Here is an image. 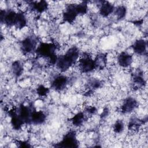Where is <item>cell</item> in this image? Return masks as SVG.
I'll return each mask as SVG.
<instances>
[{
  "label": "cell",
  "mask_w": 148,
  "mask_h": 148,
  "mask_svg": "<svg viewBox=\"0 0 148 148\" xmlns=\"http://www.w3.org/2000/svg\"><path fill=\"white\" fill-rule=\"evenodd\" d=\"M79 54V49L76 47H72L65 54L58 57L56 65L61 71H66L77 61Z\"/></svg>",
  "instance_id": "6da1fadb"
},
{
  "label": "cell",
  "mask_w": 148,
  "mask_h": 148,
  "mask_svg": "<svg viewBox=\"0 0 148 148\" xmlns=\"http://www.w3.org/2000/svg\"><path fill=\"white\" fill-rule=\"evenodd\" d=\"M56 46L53 43H41L36 49V54L41 57L48 58L50 65L56 64L58 57L56 54Z\"/></svg>",
  "instance_id": "7a4b0ae2"
},
{
  "label": "cell",
  "mask_w": 148,
  "mask_h": 148,
  "mask_svg": "<svg viewBox=\"0 0 148 148\" xmlns=\"http://www.w3.org/2000/svg\"><path fill=\"white\" fill-rule=\"evenodd\" d=\"M78 146L79 143L76 139V134L74 131H70L66 133L62 140L55 145L56 147H77Z\"/></svg>",
  "instance_id": "3957f363"
},
{
  "label": "cell",
  "mask_w": 148,
  "mask_h": 148,
  "mask_svg": "<svg viewBox=\"0 0 148 148\" xmlns=\"http://www.w3.org/2000/svg\"><path fill=\"white\" fill-rule=\"evenodd\" d=\"M79 68L82 73H88L95 69L94 60L90 56H83L79 60Z\"/></svg>",
  "instance_id": "277c9868"
},
{
  "label": "cell",
  "mask_w": 148,
  "mask_h": 148,
  "mask_svg": "<svg viewBox=\"0 0 148 148\" xmlns=\"http://www.w3.org/2000/svg\"><path fill=\"white\" fill-rule=\"evenodd\" d=\"M17 13L13 10L5 11L1 10V21L2 23H4L7 26H14Z\"/></svg>",
  "instance_id": "5b68a950"
},
{
  "label": "cell",
  "mask_w": 148,
  "mask_h": 148,
  "mask_svg": "<svg viewBox=\"0 0 148 148\" xmlns=\"http://www.w3.org/2000/svg\"><path fill=\"white\" fill-rule=\"evenodd\" d=\"M36 39L32 36H28L21 43V50L24 54H28L36 49Z\"/></svg>",
  "instance_id": "8992f818"
},
{
  "label": "cell",
  "mask_w": 148,
  "mask_h": 148,
  "mask_svg": "<svg viewBox=\"0 0 148 148\" xmlns=\"http://www.w3.org/2000/svg\"><path fill=\"white\" fill-rule=\"evenodd\" d=\"M9 115L11 117L10 123L13 129L15 130H20L25 123L18 115L17 110L15 109H11L9 111Z\"/></svg>",
  "instance_id": "52a82bcc"
},
{
  "label": "cell",
  "mask_w": 148,
  "mask_h": 148,
  "mask_svg": "<svg viewBox=\"0 0 148 148\" xmlns=\"http://www.w3.org/2000/svg\"><path fill=\"white\" fill-rule=\"evenodd\" d=\"M78 16L75 9V4H69L66 8L65 12L63 13V20L69 23H73Z\"/></svg>",
  "instance_id": "ba28073f"
},
{
  "label": "cell",
  "mask_w": 148,
  "mask_h": 148,
  "mask_svg": "<svg viewBox=\"0 0 148 148\" xmlns=\"http://www.w3.org/2000/svg\"><path fill=\"white\" fill-rule=\"evenodd\" d=\"M68 81L66 76L64 75H58L53 80L51 87L55 90L61 91L66 87Z\"/></svg>",
  "instance_id": "9c48e42d"
},
{
  "label": "cell",
  "mask_w": 148,
  "mask_h": 148,
  "mask_svg": "<svg viewBox=\"0 0 148 148\" xmlns=\"http://www.w3.org/2000/svg\"><path fill=\"white\" fill-rule=\"evenodd\" d=\"M33 109L24 104H21L18 109V114L25 123H31V117Z\"/></svg>",
  "instance_id": "30bf717a"
},
{
  "label": "cell",
  "mask_w": 148,
  "mask_h": 148,
  "mask_svg": "<svg viewBox=\"0 0 148 148\" xmlns=\"http://www.w3.org/2000/svg\"><path fill=\"white\" fill-rule=\"evenodd\" d=\"M138 106L137 101L132 97L127 98L121 108V112L123 113H129L134 111Z\"/></svg>",
  "instance_id": "8fae6325"
},
{
  "label": "cell",
  "mask_w": 148,
  "mask_h": 148,
  "mask_svg": "<svg viewBox=\"0 0 148 148\" xmlns=\"http://www.w3.org/2000/svg\"><path fill=\"white\" fill-rule=\"evenodd\" d=\"M119 65L123 68H127L132 62V57L126 52H121L117 57Z\"/></svg>",
  "instance_id": "7c38bea8"
},
{
  "label": "cell",
  "mask_w": 148,
  "mask_h": 148,
  "mask_svg": "<svg viewBox=\"0 0 148 148\" xmlns=\"http://www.w3.org/2000/svg\"><path fill=\"white\" fill-rule=\"evenodd\" d=\"M132 49L134 51L138 54H145L147 53V42L144 39H138L133 44Z\"/></svg>",
  "instance_id": "4fadbf2b"
},
{
  "label": "cell",
  "mask_w": 148,
  "mask_h": 148,
  "mask_svg": "<svg viewBox=\"0 0 148 148\" xmlns=\"http://www.w3.org/2000/svg\"><path fill=\"white\" fill-rule=\"evenodd\" d=\"M46 119V114L42 111L33 110L31 117V123L35 125L43 124Z\"/></svg>",
  "instance_id": "5bb4252c"
},
{
  "label": "cell",
  "mask_w": 148,
  "mask_h": 148,
  "mask_svg": "<svg viewBox=\"0 0 148 148\" xmlns=\"http://www.w3.org/2000/svg\"><path fill=\"white\" fill-rule=\"evenodd\" d=\"M114 6L109 2L103 1L99 8V13L103 17H108L114 12Z\"/></svg>",
  "instance_id": "9a60e30c"
},
{
  "label": "cell",
  "mask_w": 148,
  "mask_h": 148,
  "mask_svg": "<svg viewBox=\"0 0 148 148\" xmlns=\"http://www.w3.org/2000/svg\"><path fill=\"white\" fill-rule=\"evenodd\" d=\"M95 69H103L107 64V56L105 53L98 54L94 59Z\"/></svg>",
  "instance_id": "2e32d148"
},
{
  "label": "cell",
  "mask_w": 148,
  "mask_h": 148,
  "mask_svg": "<svg viewBox=\"0 0 148 148\" xmlns=\"http://www.w3.org/2000/svg\"><path fill=\"white\" fill-rule=\"evenodd\" d=\"M33 10L38 13H43L48 8V4L45 1H40L38 2H32L31 5Z\"/></svg>",
  "instance_id": "e0dca14e"
},
{
  "label": "cell",
  "mask_w": 148,
  "mask_h": 148,
  "mask_svg": "<svg viewBox=\"0 0 148 148\" xmlns=\"http://www.w3.org/2000/svg\"><path fill=\"white\" fill-rule=\"evenodd\" d=\"M27 24V18L23 12H18L14 27L18 29H22Z\"/></svg>",
  "instance_id": "ac0fdd59"
},
{
  "label": "cell",
  "mask_w": 148,
  "mask_h": 148,
  "mask_svg": "<svg viewBox=\"0 0 148 148\" xmlns=\"http://www.w3.org/2000/svg\"><path fill=\"white\" fill-rule=\"evenodd\" d=\"M84 120L85 116L83 112L77 113L71 119L72 124L75 127H79L82 125Z\"/></svg>",
  "instance_id": "d6986e66"
},
{
  "label": "cell",
  "mask_w": 148,
  "mask_h": 148,
  "mask_svg": "<svg viewBox=\"0 0 148 148\" xmlns=\"http://www.w3.org/2000/svg\"><path fill=\"white\" fill-rule=\"evenodd\" d=\"M12 71L13 74L16 76H20L23 71V68L22 64L19 61H15L12 65Z\"/></svg>",
  "instance_id": "ffe728a7"
},
{
  "label": "cell",
  "mask_w": 148,
  "mask_h": 148,
  "mask_svg": "<svg viewBox=\"0 0 148 148\" xmlns=\"http://www.w3.org/2000/svg\"><path fill=\"white\" fill-rule=\"evenodd\" d=\"M75 9L78 15H83L87 12V2L83 1L78 4H75Z\"/></svg>",
  "instance_id": "44dd1931"
},
{
  "label": "cell",
  "mask_w": 148,
  "mask_h": 148,
  "mask_svg": "<svg viewBox=\"0 0 148 148\" xmlns=\"http://www.w3.org/2000/svg\"><path fill=\"white\" fill-rule=\"evenodd\" d=\"M132 80H133V83L134 84V86H136L137 88L144 87L146 83L145 80L142 76V75L140 74V73L135 75L132 79Z\"/></svg>",
  "instance_id": "7402d4cb"
},
{
  "label": "cell",
  "mask_w": 148,
  "mask_h": 148,
  "mask_svg": "<svg viewBox=\"0 0 148 148\" xmlns=\"http://www.w3.org/2000/svg\"><path fill=\"white\" fill-rule=\"evenodd\" d=\"M142 123L143 122L141 120L136 118L131 119L128 124V129L133 131L137 130L142 125Z\"/></svg>",
  "instance_id": "603a6c76"
},
{
  "label": "cell",
  "mask_w": 148,
  "mask_h": 148,
  "mask_svg": "<svg viewBox=\"0 0 148 148\" xmlns=\"http://www.w3.org/2000/svg\"><path fill=\"white\" fill-rule=\"evenodd\" d=\"M113 12H114L117 18L121 20L125 17L127 13V9L124 6H119L116 8H114Z\"/></svg>",
  "instance_id": "cb8c5ba5"
},
{
  "label": "cell",
  "mask_w": 148,
  "mask_h": 148,
  "mask_svg": "<svg viewBox=\"0 0 148 148\" xmlns=\"http://www.w3.org/2000/svg\"><path fill=\"white\" fill-rule=\"evenodd\" d=\"M124 128V125L121 120H117L115 122L113 125V129L115 133L119 134L123 131Z\"/></svg>",
  "instance_id": "d4e9b609"
},
{
  "label": "cell",
  "mask_w": 148,
  "mask_h": 148,
  "mask_svg": "<svg viewBox=\"0 0 148 148\" xmlns=\"http://www.w3.org/2000/svg\"><path fill=\"white\" fill-rule=\"evenodd\" d=\"M49 92V88L45 87L43 85H39L36 88V93L40 97L46 96Z\"/></svg>",
  "instance_id": "484cf974"
},
{
  "label": "cell",
  "mask_w": 148,
  "mask_h": 148,
  "mask_svg": "<svg viewBox=\"0 0 148 148\" xmlns=\"http://www.w3.org/2000/svg\"><path fill=\"white\" fill-rule=\"evenodd\" d=\"M89 85L93 90L98 88L101 86V82L97 79H92L89 82Z\"/></svg>",
  "instance_id": "4316f807"
},
{
  "label": "cell",
  "mask_w": 148,
  "mask_h": 148,
  "mask_svg": "<svg viewBox=\"0 0 148 148\" xmlns=\"http://www.w3.org/2000/svg\"><path fill=\"white\" fill-rule=\"evenodd\" d=\"M16 144L20 147H31V145H29V143H28V142L25 141L17 140L16 142Z\"/></svg>",
  "instance_id": "83f0119b"
},
{
  "label": "cell",
  "mask_w": 148,
  "mask_h": 148,
  "mask_svg": "<svg viewBox=\"0 0 148 148\" xmlns=\"http://www.w3.org/2000/svg\"><path fill=\"white\" fill-rule=\"evenodd\" d=\"M97 111V109L94 107V106H90V107H88L86 110V112L90 114H94Z\"/></svg>",
  "instance_id": "f1b7e54d"
},
{
  "label": "cell",
  "mask_w": 148,
  "mask_h": 148,
  "mask_svg": "<svg viewBox=\"0 0 148 148\" xmlns=\"http://www.w3.org/2000/svg\"><path fill=\"white\" fill-rule=\"evenodd\" d=\"M109 114V110L108 108H105L103 110V112H102V113L101 114V118H104L105 117L107 116V115Z\"/></svg>",
  "instance_id": "f546056e"
}]
</instances>
